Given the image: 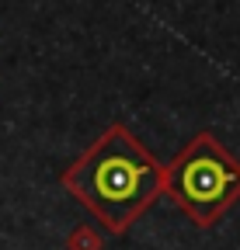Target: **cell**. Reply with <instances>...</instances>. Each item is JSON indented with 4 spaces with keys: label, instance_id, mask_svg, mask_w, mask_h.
I'll return each instance as SVG.
<instances>
[{
    "label": "cell",
    "instance_id": "1",
    "mask_svg": "<svg viewBox=\"0 0 240 250\" xmlns=\"http://www.w3.org/2000/svg\"><path fill=\"white\" fill-rule=\"evenodd\" d=\"M66 181L108 226L122 229L157 195L160 170L136 139H129L122 129H111L70 170Z\"/></svg>",
    "mask_w": 240,
    "mask_h": 250
},
{
    "label": "cell",
    "instance_id": "2",
    "mask_svg": "<svg viewBox=\"0 0 240 250\" xmlns=\"http://www.w3.org/2000/svg\"><path fill=\"white\" fill-rule=\"evenodd\" d=\"M171 191L198 223H213L240 191V167L209 136H202L171 167Z\"/></svg>",
    "mask_w": 240,
    "mask_h": 250
}]
</instances>
